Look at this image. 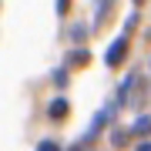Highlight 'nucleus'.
Returning <instances> with one entry per match:
<instances>
[{"mask_svg": "<svg viewBox=\"0 0 151 151\" xmlns=\"http://www.w3.org/2000/svg\"><path fill=\"white\" fill-rule=\"evenodd\" d=\"M141 151H151V145H145V148H141Z\"/></svg>", "mask_w": 151, "mask_h": 151, "instance_id": "1", "label": "nucleus"}]
</instances>
